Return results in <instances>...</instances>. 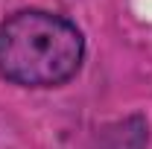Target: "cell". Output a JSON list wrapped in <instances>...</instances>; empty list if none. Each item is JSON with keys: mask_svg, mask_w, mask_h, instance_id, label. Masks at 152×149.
<instances>
[{"mask_svg": "<svg viewBox=\"0 0 152 149\" xmlns=\"http://www.w3.org/2000/svg\"><path fill=\"white\" fill-rule=\"evenodd\" d=\"M85 61V35L70 18L20 9L0 20V79L20 88H58Z\"/></svg>", "mask_w": 152, "mask_h": 149, "instance_id": "6da1fadb", "label": "cell"}]
</instances>
